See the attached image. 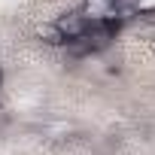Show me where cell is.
Segmentation results:
<instances>
[{"mask_svg": "<svg viewBox=\"0 0 155 155\" xmlns=\"http://www.w3.org/2000/svg\"><path fill=\"white\" fill-rule=\"evenodd\" d=\"M88 25H122L119 18V0H82L79 6Z\"/></svg>", "mask_w": 155, "mask_h": 155, "instance_id": "1", "label": "cell"}, {"mask_svg": "<svg viewBox=\"0 0 155 155\" xmlns=\"http://www.w3.org/2000/svg\"><path fill=\"white\" fill-rule=\"evenodd\" d=\"M52 25H55V31L61 34L64 43L79 40V37H85V31H88V21H85V15H82L79 9H67V12H61Z\"/></svg>", "mask_w": 155, "mask_h": 155, "instance_id": "2", "label": "cell"}, {"mask_svg": "<svg viewBox=\"0 0 155 155\" xmlns=\"http://www.w3.org/2000/svg\"><path fill=\"white\" fill-rule=\"evenodd\" d=\"M37 37H40L46 46H64V40H61V34L55 31V25H40V28H37Z\"/></svg>", "mask_w": 155, "mask_h": 155, "instance_id": "3", "label": "cell"}]
</instances>
